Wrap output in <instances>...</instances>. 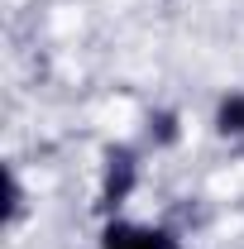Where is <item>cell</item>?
I'll return each instance as SVG.
<instances>
[{"mask_svg":"<svg viewBox=\"0 0 244 249\" xmlns=\"http://www.w3.org/2000/svg\"><path fill=\"white\" fill-rule=\"evenodd\" d=\"M101 249H177V235L163 225H134V220H105Z\"/></svg>","mask_w":244,"mask_h":249,"instance_id":"7a4b0ae2","label":"cell"},{"mask_svg":"<svg viewBox=\"0 0 244 249\" xmlns=\"http://www.w3.org/2000/svg\"><path fill=\"white\" fill-rule=\"evenodd\" d=\"M211 124H215V134H220V139H244V91L220 96Z\"/></svg>","mask_w":244,"mask_h":249,"instance_id":"3957f363","label":"cell"},{"mask_svg":"<svg viewBox=\"0 0 244 249\" xmlns=\"http://www.w3.org/2000/svg\"><path fill=\"white\" fill-rule=\"evenodd\" d=\"M139 187V154L129 144H110L101 154V196H96V211L101 216H115L124 201L134 196Z\"/></svg>","mask_w":244,"mask_h":249,"instance_id":"6da1fadb","label":"cell"},{"mask_svg":"<svg viewBox=\"0 0 244 249\" xmlns=\"http://www.w3.org/2000/svg\"><path fill=\"white\" fill-rule=\"evenodd\" d=\"M0 192H5L0 220H5V225H15V220L24 216V187H19V173H15V168H5V173H0Z\"/></svg>","mask_w":244,"mask_h":249,"instance_id":"5b68a950","label":"cell"},{"mask_svg":"<svg viewBox=\"0 0 244 249\" xmlns=\"http://www.w3.org/2000/svg\"><path fill=\"white\" fill-rule=\"evenodd\" d=\"M182 139V115L177 110H153L149 115V144L153 149H173Z\"/></svg>","mask_w":244,"mask_h":249,"instance_id":"277c9868","label":"cell"}]
</instances>
